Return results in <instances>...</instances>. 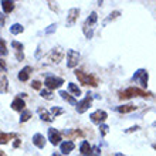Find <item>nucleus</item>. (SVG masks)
<instances>
[{
	"instance_id": "obj_12",
	"label": "nucleus",
	"mask_w": 156,
	"mask_h": 156,
	"mask_svg": "<svg viewBox=\"0 0 156 156\" xmlns=\"http://www.w3.org/2000/svg\"><path fill=\"white\" fill-rule=\"evenodd\" d=\"M74 148H75V145H74V142H71V140H66V142H62L61 146H60L62 155H68V153H70Z\"/></svg>"
},
{
	"instance_id": "obj_4",
	"label": "nucleus",
	"mask_w": 156,
	"mask_h": 156,
	"mask_svg": "<svg viewBox=\"0 0 156 156\" xmlns=\"http://www.w3.org/2000/svg\"><path fill=\"white\" fill-rule=\"evenodd\" d=\"M44 84L48 90H55V88H60V87L64 84V80H62V78H58V77H47Z\"/></svg>"
},
{
	"instance_id": "obj_17",
	"label": "nucleus",
	"mask_w": 156,
	"mask_h": 156,
	"mask_svg": "<svg viewBox=\"0 0 156 156\" xmlns=\"http://www.w3.org/2000/svg\"><path fill=\"white\" fill-rule=\"evenodd\" d=\"M38 115H40V118L43 119V121H45V122H51V121H53V116L50 115L48 112H47V109H44V108H38Z\"/></svg>"
},
{
	"instance_id": "obj_24",
	"label": "nucleus",
	"mask_w": 156,
	"mask_h": 156,
	"mask_svg": "<svg viewBox=\"0 0 156 156\" xmlns=\"http://www.w3.org/2000/svg\"><path fill=\"white\" fill-rule=\"evenodd\" d=\"M68 90H70L74 95H80V94H81V90H80L75 84H73V82H70V84H68Z\"/></svg>"
},
{
	"instance_id": "obj_32",
	"label": "nucleus",
	"mask_w": 156,
	"mask_h": 156,
	"mask_svg": "<svg viewBox=\"0 0 156 156\" xmlns=\"http://www.w3.org/2000/svg\"><path fill=\"white\" fill-rule=\"evenodd\" d=\"M119 14H121L119 12H114V13H111V16H109V20H112V19H116V17H118Z\"/></svg>"
},
{
	"instance_id": "obj_16",
	"label": "nucleus",
	"mask_w": 156,
	"mask_h": 156,
	"mask_svg": "<svg viewBox=\"0 0 156 156\" xmlns=\"http://www.w3.org/2000/svg\"><path fill=\"white\" fill-rule=\"evenodd\" d=\"M136 107L135 105H132V104H128V105H121V107L116 108V111L121 112V114H128V112H132L135 111Z\"/></svg>"
},
{
	"instance_id": "obj_18",
	"label": "nucleus",
	"mask_w": 156,
	"mask_h": 156,
	"mask_svg": "<svg viewBox=\"0 0 156 156\" xmlns=\"http://www.w3.org/2000/svg\"><path fill=\"white\" fill-rule=\"evenodd\" d=\"M97 20H98V14L95 12H92L90 14V17L85 20V23H84V26H87V27H91V26H94L95 23H97Z\"/></svg>"
},
{
	"instance_id": "obj_34",
	"label": "nucleus",
	"mask_w": 156,
	"mask_h": 156,
	"mask_svg": "<svg viewBox=\"0 0 156 156\" xmlns=\"http://www.w3.org/2000/svg\"><path fill=\"white\" fill-rule=\"evenodd\" d=\"M31 87H33V88H36V90H40V82H38V81H33Z\"/></svg>"
},
{
	"instance_id": "obj_19",
	"label": "nucleus",
	"mask_w": 156,
	"mask_h": 156,
	"mask_svg": "<svg viewBox=\"0 0 156 156\" xmlns=\"http://www.w3.org/2000/svg\"><path fill=\"white\" fill-rule=\"evenodd\" d=\"M2 7H3V12L6 14H9L10 12H13V9H14V3L13 2H2Z\"/></svg>"
},
{
	"instance_id": "obj_23",
	"label": "nucleus",
	"mask_w": 156,
	"mask_h": 156,
	"mask_svg": "<svg viewBox=\"0 0 156 156\" xmlns=\"http://www.w3.org/2000/svg\"><path fill=\"white\" fill-rule=\"evenodd\" d=\"M0 55H7V45L3 38H0Z\"/></svg>"
},
{
	"instance_id": "obj_35",
	"label": "nucleus",
	"mask_w": 156,
	"mask_h": 156,
	"mask_svg": "<svg viewBox=\"0 0 156 156\" xmlns=\"http://www.w3.org/2000/svg\"><path fill=\"white\" fill-rule=\"evenodd\" d=\"M4 20H6V16H3V14L0 13V26L4 24Z\"/></svg>"
},
{
	"instance_id": "obj_40",
	"label": "nucleus",
	"mask_w": 156,
	"mask_h": 156,
	"mask_svg": "<svg viewBox=\"0 0 156 156\" xmlns=\"http://www.w3.org/2000/svg\"><path fill=\"white\" fill-rule=\"evenodd\" d=\"M152 146H153V149H155V151H156V144H153Z\"/></svg>"
},
{
	"instance_id": "obj_25",
	"label": "nucleus",
	"mask_w": 156,
	"mask_h": 156,
	"mask_svg": "<svg viewBox=\"0 0 156 156\" xmlns=\"http://www.w3.org/2000/svg\"><path fill=\"white\" fill-rule=\"evenodd\" d=\"M31 118V112L24 109V111L21 112V116H20V122H26V121H29Z\"/></svg>"
},
{
	"instance_id": "obj_15",
	"label": "nucleus",
	"mask_w": 156,
	"mask_h": 156,
	"mask_svg": "<svg viewBox=\"0 0 156 156\" xmlns=\"http://www.w3.org/2000/svg\"><path fill=\"white\" fill-rule=\"evenodd\" d=\"M30 73H31V67L30 66L24 67V68L19 73V80H20V81H27L30 77Z\"/></svg>"
},
{
	"instance_id": "obj_26",
	"label": "nucleus",
	"mask_w": 156,
	"mask_h": 156,
	"mask_svg": "<svg viewBox=\"0 0 156 156\" xmlns=\"http://www.w3.org/2000/svg\"><path fill=\"white\" fill-rule=\"evenodd\" d=\"M40 95L43 97V98H45V99H53V94H51L50 91H47V90H41Z\"/></svg>"
},
{
	"instance_id": "obj_31",
	"label": "nucleus",
	"mask_w": 156,
	"mask_h": 156,
	"mask_svg": "<svg viewBox=\"0 0 156 156\" xmlns=\"http://www.w3.org/2000/svg\"><path fill=\"white\" fill-rule=\"evenodd\" d=\"M51 114H53L54 116L61 115V114H62V109H61V108H58V107H54L53 109H51Z\"/></svg>"
},
{
	"instance_id": "obj_8",
	"label": "nucleus",
	"mask_w": 156,
	"mask_h": 156,
	"mask_svg": "<svg viewBox=\"0 0 156 156\" xmlns=\"http://www.w3.org/2000/svg\"><path fill=\"white\" fill-rule=\"evenodd\" d=\"M62 55H64V53H62V50L60 48V47H57V48H53L51 50V53L48 54V60L51 62H60L62 60Z\"/></svg>"
},
{
	"instance_id": "obj_38",
	"label": "nucleus",
	"mask_w": 156,
	"mask_h": 156,
	"mask_svg": "<svg viewBox=\"0 0 156 156\" xmlns=\"http://www.w3.org/2000/svg\"><path fill=\"white\" fill-rule=\"evenodd\" d=\"M19 145H20V140H19V139H16V142H14V148H17Z\"/></svg>"
},
{
	"instance_id": "obj_33",
	"label": "nucleus",
	"mask_w": 156,
	"mask_h": 156,
	"mask_svg": "<svg viewBox=\"0 0 156 156\" xmlns=\"http://www.w3.org/2000/svg\"><path fill=\"white\" fill-rule=\"evenodd\" d=\"M55 27H57L55 24H51V26L48 27V29L45 30V33H51V31H54V30H55Z\"/></svg>"
},
{
	"instance_id": "obj_14",
	"label": "nucleus",
	"mask_w": 156,
	"mask_h": 156,
	"mask_svg": "<svg viewBox=\"0 0 156 156\" xmlns=\"http://www.w3.org/2000/svg\"><path fill=\"white\" fill-rule=\"evenodd\" d=\"M91 149H92V146H90V144L87 140L81 142V145H80V152L84 156H91Z\"/></svg>"
},
{
	"instance_id": "obj_13",
	"label": "nucleus",
	"mask_w": 156,
	"mask_h": 156,
	"mask_svg": "<svg viewBox=\"0 0 156 156\" xmlns=\"http://www.w3.org/2000/svg\"><path fill=\"white\" fill-rule=\"evenodd\" d=\"M33 144L37 146V148H44L45 146V139H44V136L41 135V133H36V135L33 136Z\"/></svg>"
},
{
	"instance_id": "obj_2",
	"label": "nucleus",
	"mask_w": 156,
	"mask_h": 156,
	"mask_svg": "<svg viewBox=\"0 0 156 156\" xmlns=\"http://www.w3.org/2000/svg\"><path fill=\"white\" fill-rule=\"evenodd\" d=\"M75 75H77V78L80 80V82H81V84H84V85H92V87L98 85V81H97V78H95L94 75L87 74V73L80 71V70L75 71Z\"/></svg>"
},
{
	"instance_id": "obj_10",
	"label": "nucleus",
	"mask_w": 156,
	"mask_h": 156,
	"mask_svg": "<svg viewBox=\"0 0 156 156\" xmlns=\"http://www.w3.org/2000/svg\"><path fill=\"white\" fill-rule=\"evenodd\" d=\"M78 14H80V10L78 9H71L68 12V16H67V26L70 27L75 23V20L78 19Z\"/></svg>"
},
{
	"instance_id": "obj_3",
	"label": "nucleus",
	"mask_w": 156,
	"mask_h": 156,
	"mask_svg": "<svg viewBox=\"0 0 156 156\" xmlns=\"http://www.w3.org/2000/svg\"><path fill=\"white\" fill-rule=\"evenodd\" d=\"M132 80L136 82V84H139L142 88H146L148 87V80H149V74L146 70H138L133 74Z\"/></svg>"
},
{
	"instance_id": "obj_36",
	"label": "nucleus",
	"mask_w": 156,
	"mask_h": 156,
	"mask_svg": "<svg viewBox=\"0 0 156 156\" xmlns=\"http://www.w3.org/2000/svg\"><path fill=\"white\" fill-rule=\"evenodd\" d=\"M138 129H140L139 126H132V128H129L126 132H133V131H138Z\"/></svg>"
},
{
	"instance_id": "obj_11",
	"label": "nucleus",
	"mask_w": 156,
	"mask_h": 156,
	"mask_svg": "<svg viewBox=\"0 0 156 156\" xmlns=\"http://www.w3.org/2000/svg\"><path fill=\"white\" fill-rule=\"evenodd\" d=\"M12 108L14 109V111H20V112L24 111L26 104H24V101L21 99V97H17V98L13 101V102H12Z\"/></svg>"
},
{
	"instance_id": "obj_21",
	"label": "nucleus",
	"mask_w": 156,
	"mask_h": 156,
	"mask_svg": "<svg viewBox=\"0 0 156 156\" xmlns=\"http://www.w3.org/2000/svg\"><path fill=\"white\" fill-rule=\"evenodd\" d=\"M23 26L21 24H19V23H16V24H13L12 27H10V33L12 34H20V33H23Z\"/></svg>"
},
{
	"instance_id": "obj_1",
	"label": "nucleus",
	"mask_w": 156,
	"mask_h": 156,
	"mask_svg": "<svg viewBox=\"0 0 156 156\" xmlns=\"http://www.w3.org/2000/svg\"><path fill=\"white\" fill-rule=\"evenodd\" d=\"M151 95L152 94H149V92L140 90V88L131 87V88H126L125 91H121L118 97L121 99H129V98H132V97H144V98H146V97H151Z\"/></svg>"
},
{
	"instance_id": "obj_39",
	"label": "nucleus",
	"mask_w": 156,
	"mask_h": 156,
	"mask_svg": "<svg viewBox=\"0 0 156 156\" xmlns=\"http://www.w3.org/2000/svg\"><path fill=\"white\" fill-rule=\"evenodd\" d=\"M115 156H123V155H122V153H116Z\"/></svg>"
},
{
	"instance_id": "obj_37",
	"label": "nucleus",
	"mask_w": 156,
	"mask_h": 156,
	"mask_svg": "<svg viewBox=\"0 0 156 156\" xmlns=\"http://www.w3.org/2000/svg\"><path fill=\"white\" fill-rule=\"evenodd\" d=\"M0 66H2V68H3V70H6V64H4L3 60H0Z\"/></svg>"
},
{
	"instance_id": "obj_28",
	"label": "nucleus",
	"mask_w": 156,
	"mask_h": 156,
	"mask_svg": "<svg viewBox=\"0 0 156 156\" xmlns=\"http://www.w3.org/2000/svg\"><path fill=\"white\" fill-rule=\"evenodd\" d=\"M12 47H14L19 53H20V51H23V48H24V47H23V44H21V43H19V41H12Z\"/></svg>"
},
{
	"instance_id": "obj_27",
	"label": "nucleus",
	"mask_w": 156,
	"mask_h": 156,
	"mask_svg": "<svg viewBox=\"0 0 156 156\" xmlns=\"http://www.w3.org/2000/svg\"><path fill=\"white\" fill-rule=\"evenodd\" d=\"M6 90H7V78L2 77V80H0V91H6Z\"/></svg>"
},
{
	"instance_id": "obj_41",
	"label": "nucleus",
	"mask_w": 156,
	"mask_h": 156,
	"mask_svg": "<svg viewBox=\"0 0 156 156\" xmlns=\"http://www.w3.org/2000/svg\"><path fill=\"white\" fill-rule=\"evenodd\" d=\"M53 156H60V155H53Z\"/></svg>"
},
{
	"instance_id": "obj_20",
	"label": "nucleus",
	"mask_w": 156,
	"mask_h": 156,
	"mask_svg": "<svg viewBox=\"0 0 156 156\" xmlns=\"http://www.w3.org/2000/svg\"><path fill=\"white\" fill-rule=\"evenodd\" d=\"M60 95H61V98L62 99H66L67 102H70V104H73V105H77V101H75V98L74 97H71L70 94H67L66 91H60Z\"/></svg>"
},
{
	"instance_id": "obj_29",
	"label": "nucleus",
	"mask_w": 156,
	"mask_h": 156,
	"mask_svg": "<svg viewBox=\"0 0 156 156\" xmlns=\"http://www.w3.org/2000/svg\"><path fill=\"white\" fill-rule=\"evenodd\" d=\"M108 129H109V128H108L107 125H104V123H101V125H99V131H101V135H102V136H105L108 133Z\"/></svg>"
},
{
	"instance_id": "obj_22",
	"label": "nucleus",
	"mask_w": 156,
	"mask_h": 156,
	"mask_svg": "<svg viewBox=\"0 0 156 156\" xmlns=\"http://www.w3.org/2000/svg\"><path fill=\"white\" fill-rule=\"evenodd\" d=\"M12 138H14V135H9V133L0 132V144H7V140H10Z\"/></svg>"
},
{
	"instance_id": "obj_6",
	"label": "nucleus",
	"mask_w": 156,
	"mask_h": 156,
	"mask_svg": "<svg viewBox=\"0 0 156 156\" xmlns=\"http://www.w3.org/2000/svg\"><path fill=\"white\" fill-rule=\"evenodd\" d=\"M91 121L94 123H98V125H101V123L105 121V119L108 118V114L105 111H101V109H98V111H95L91 114Z\"/></svg>"
},
{
	"instance_id": "obj_7",
	"label": "nucleus",
	"mask_w": 156,
	"mask_h": 156,
	"mask_svg": "<svg viewBox=\"0 0 156 156\" xmlns=\"http://www.w3.org/2000/svg\"><path fill=\"white\" fill-rule=\"evenodd\" d=\"M67 55H68V62H67V66L70 67V68H74V67L78 64V60H80V53L75 51V50H68V51H67Z\"/></svg>"
},
{
	"instance_id": "obj_9",
	"label": "nucleus",
	"mask_w": 156,
	"mask_h": 156,
	"mask_svg": "<svg viewBox=\"0 0 156 156\" xmlns=\"http://www.w3.org/2000/svg\"><path fill=\"white\" fill-rule=\"evenodd\" d=\"M48 139H50V142H51L53 145H58L60 144V140H61V133H60L57 129L50 128L48 129Z\"/></svg>"
},
{
	"instance_id": "obj_30",
	"label": "nucleus",
	"mask_w": 156,
	"mask_h": 156,
	"mask_svg": "<svg viewBox=\"0 0 156 156\" xmlns=\"http://www.w3.org/2000/svg\"><path fill=\"white\" fill-rule=\"evenodd\" d=\"M101 155V151H99L98 146H92V149H91V156H99Z\"/></svg>"
},
{
	"instance_id": "obj_5",
	"label": "nucleus",
	"mask_w": 156,
	"mask_h": 156,
	"mask_svg": "<svg viewBox=\"0 0 156 156\" xmlns=\"http://www.w3.org/2000/svg\"><path fill=\"white\" fill-rule=\"evenodd\" d=\"M91 104H92V97H91V94L88 92L85 98L77 104V112L78 114H84V112L91 107Z\"/></svg>"
}]
</instances>
